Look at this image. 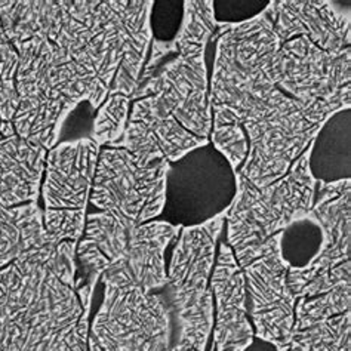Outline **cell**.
I'll return each mask as SVG.
<instances>
[{
    "label": "cell",
    "instance_id": "obj_1",
    "mask_svg": "<svg viewBox=\"0 0 351 351\" xmlns=\"http://www.w3.org/2000/svg\"><path fill=\"white\" fill-rule=\"evenodd\" d=\"M173 43L177 53L138 82L126 131L112 145L145 165L177 162L210 143L206 46Z\"/></svg>",
    "mask_w": 351,
    "mask_h": 351
},
{
    "label": "cell",
    "instance_id": "obj_2",
    "mask_svg": "<svg viewBox=\"0 0 351 351\" xmlns=\"http://www.w3.org/2000/svg\"><path fill=\"white\" fill-rule=\"evenodd\" d=\"M57 245L0 270V351H89L92 298L55 270Z\"/></svg>",
    "mask_w": 351,
    "mask_h": 351
},
{
    "label": "cell",
    "instance_id": "obj_3",
    "mask_svg": "<svg viewBox=\"0 0 351 351\" xmlns=\"http://www.w3.org/2000/svg\"><path fill=\"white\" fill-rule=\"evenodd\" d=\"M236 180V196L226 218V242L243 269L260 255L267 240L310 214L316 181L308 169V149L292 163L285 177L269 186L256 187L239 172Z\"/></svg>",
    "mask_w": 351,
    "mask_h": 351
},
{
    "label": "cell",
    "instance_id": "obj_4",
    "mask_svg": "<svg viewBox=\"0 0 351 351\" xmlns=\"http://www.w3.org/2000/svg\"><path fill=\"white\" fill-rule=\"evenodd\" d=\"M226 218L227 212L205 224L182 227L172 251L163 291L175 314V351H206L214 329V293L209 280Z\"/></svg>",
    "mask_w": 351,
    "mask_h": 351
},
{
    "label": "cell",
    "instance_id": "obj_5",
    "mask_svg": "<svg viewBox=\"0 0 351 351\" xmlns=\"http://www.w3.org/2000/svg\"><path fill=\"white\" fill-rule=\"evenodd\" d=\"M175 314L162 289L104 286L89 328V351H175Z\"/></svg>",
    "mask_w": 351,
    "mask_h": 351
},
{
    "label": "cell",
    "instance_id": "obj_6",
    "mask_svg": "<svg viewBox=\"0 0 351 351\" xmlns=\"http://www.w3.org/2000/svg\"><path fill=\"white\" fill-rule=\"evenodd\" d=\"M237 190L236 171L210 143L169 163L163 221L196 227L228 212Z\"/></svg>",
    "mask_w": 351,
    "mask_h": 351
},
{
    "label": "cell",
    "instance_id": "obj_7",
    "mask_svg": "<svg viewBox=\"0 0 351 351\" xmlns=\"http://www.w3.org/2000/svg\"><path fill=\"white\" fill-rule=\"evenodd\" d=\"M168 169L166 160L145 165L125 149L106 147L98 156L89 200L131 226L149 223L163 212Z\"/></svg>",
    "mask_w": 351,
    "mask_h": 351
},
{
    "label": "cell",
    "instance_id": "obj_8",
    "mask_svg": "<svg viewBox=\"0 0 351 351\" xmlns=\"http://www.w3.org/2000/svg\"><path fill=\"white\" fill-rule=\"evenodd\" d=\"M311 214L323 230L320 252L301 270H288L297 298L316 297L351 279V181L316 182Z\"/></svg>",
    "mask_w": 351,
    "mask_h": 351
},
{
    "label": "cell",
    "instance_id": "obj_9",
    "mask_svg": "<svg viewBox=\"0 0 351 351\" xmlns=\"http://www.w3.org/2000/svg\"><path fill=\"white\" fill-rule=\"evenodd\" d=\"M242 270L255 338L282 350L292 334L298 298L289 289V267L280 255L279 233L267 240L260 255Z\"/></svg>",
    "mask_w": 351,
    "mask_h": 351
},
{
    "label": "cell",
    "instance_id": "obj_10",
    "mask_svg": "<svg viewBox=\"0 0 351 351\" xmlns=\"http://www.w3.org/2000/svg\"><path fill=\"white\" fill-rule=\"evenodd\" d=\"M181 228L163 219L132 227L123 254L107 267L99 280L104 286H136L144 292L165 288V252L178 239Z\"/></svg>",
    "mask_w": 351,
    "mask_h": 351
},
{
    "label": "cell",
    "instance_id": "obj_11",
    "mask_svg": "<svg viewBox=\"0 0 351 351\" xmlns=\"http://www.w3.org/2000/svg\"><path fill=\"white\" fill-rule=\"evenodd\" d=\"M343 5L328 0H274L267 11L280 43L304 36L320 49L339 53L351 42L350 8Z\"/></svg>",
    "mask_w": 351,
    "mask_h": 351
},
{
    "label": "cell",
    "instance_id": "obj_12",
    "mask_svg": "<svg viewBox=\"0 0 351 351\" xmlns=\"http://www.w3.org/2000/svg\"><path fill=\"white\" fill-rule=\"evenodd\" d=\"M210 289L215 298V328L212 351H245L255 339L249 320L246 282L232 247L219 243L210 274Z\"/></svg>",
    "mask_w": 351,
    "mask_h": 351
},
{
    "label": "cell",
    "instance_id": "obj_13",
    "mask_svg": "<svg viewBox=\"0 0 351 351\" xmlns=\"http://www.w3.org/2000/svg\"><path fill=\"white\" fill-rule=\"evenodd\" d=\"M101 147L90 138L60 141L46 154L42 197L45 209H85Z\"/></svg>",
    "mask_w": 351,
    "mask_h": 351
},
{
    "label": "cell",
    "instance_id": "obj_14",
    "mask_svg": "<svg viewBox=\"0 0 351 351\" xmlns=\"http://www.w3.org/2000/svg\"><path fill=\"white\" fill-rule=\"evenodd\" d=\"M48 150L24 140L12 122L0 126V206L38 203Z\"/></svg>",
    "mask_w": 351,
    "mask_h": 351
},
{
    "label": "cell",
    "instance_id": "obj_15",
    "mask_svg": "<svg viewBox=\"0 0 351 351\" xmlns=\"http://www.w3.org/2000/svg\"><path fill=\"white\" fill-rule=\"evenodd\" d=\"M351 112L332 114L308 145V169L316 182L332 184L351 177Z\"/></svg>",
    "mask_w": 351,
    "mask_h": 351
},
{
    "label": "cell",
    "instance_id": "obj_16",
    "mask_svg": "<svg viewBox=\"0 0 351 351\" xmlns=\"http://www.w3.org/2000/svg\"><path fill=\"white\" fill-rule=\"evenodd\" d=\"M49 243L53 242L45 232L43 210L38 203L0 206V270Z\"/></svg>",
    "mask_w": 351,
    "mask_h": 351
},
{
    "label": "cell",
    "instance_id": "obj_17",
    "mask_svg": "<svg viewBox=\"0 0 351 351\" xmlns=\"http://www.w3.org/2000/svg\"><path fill=\"white\" fill-rule=\"evenodd\" d=\"M279 351H351V310L328 319H295L288 344Z\"/></svg>",
    "mask_w": 351,
    "mask_h": 351
},
{
    "label": "cell",
    "instance_id": "obj_18",
    "mask_svg": "<svg viewBox=\"0 0 351 351\" xmlns=\"http://www.w3.org/2000/svg\"><path fill=\"white\" fill-rule=\"evenodd\" d=\"M323 230L317 218L307 214L279 233V249L289 270H301L310 265L320 252Z\"/></svg>",
    "mask_w": 351,
    "mask_h": 351
},
{
    "label": "cell",
    "instance_id": "obj_19",
    "mask_svg": "<svg viewBox=\"0 0 351 351\" xmlns=\"http://www.w3.org/2000/svg\"><path fill=\"white\" fill-rule=\"evenodd\" d=\"M131 113V98L110 94L94 117L90 140L99 147H112L122 140Z\"/></svg>",
    "mask_w": 351,
    "mask_h": 351
},
{
    "label": "cell",
    "instance_id": "obj_20",
    "mask_svg": "<svg viewBox=\"0 0 351 351\" xmlns=\"http://www.w3.org/2000/svg\"><path fill=\"white\" fill-rule=\"evenodd\" d=\"M20 57L15 46L8 39L0 21V116L5 122H12L18 110V94L15 86Z\"/></svg>",
    "mask_w": 351,
    "mask_h": 351
},
{
    "label": "cell",
    "instance_id": "obj_21",
    "mask_svg": "<svg viewBox=\"0 0 351 351\" xmlns=\"http://www.w3.org/2000/svg\"><path fill=\"white\" fill-rule=\"evenodd\" d=\"M184 20V2L181 0H157L152 3L149 25L153 40L173 43Z\"/></svg>",
    "mask_w": 351,
    "mask_h": 351
},
{
    "label": "cell",
    "instance_id": "obj_22",
    "mask_svg": "<svg viewBox=\"0 0 351 351\" xmlns=\"http://www.w3.org/2000/svg\"><path fill=\"white\" fill-rule=\"evenodd\" d=\"M86 223L85 209H45L43 227L53 243L79 242Z\"/></svg>",
    "mask_w": 351,
    "mask_h": 351
},
{
    "label": "cell",
    "instance_id": "obj_23",
    "mask_svg": "<svg viewBox=\"0 0 351 351\" xmlns=\"http://www.w3.org/2000/svg\"><path fill=\"white\" fill-rule=\"evenodd\" d=\"M270 2L264 0H215L214 2V18L219 25H234L243 24L261 15Z\"/></svg>",
    "mask_w": 351,
    "mask_h": 351
},
{
    "label": "cell",
    "instance_id": "obj_24",
    "mask_svg": "<svg viewBox=\"0 0 351 351\" xmlns=\"http://www.w3.org/2000/svg\"><path fill=\"white\" fill-rule=\"evenodd\" d=\"M245 351H279L277 350L273 344H270V343H265V341H263V339H258V338H255L254 341H252V344L249 346Z\"/></svg>",
    "mask_w": 351,
    "mask_h": 351
},
{
    "label": "cell",
    "instance_id": "obj_25",
    "mask_svg": "<svg viewBox=\"0 0 351 351\" xmlns=\"http://www.w3.org/2000/svg\"><path fill=\"white\" fill-rule=\"evenodd\" d=\"M2 123H3V119H2V116H0V126H2Z\"/></svg>",
    "mask_w": 351,
    "mask_h": 351
}]
</instances>
